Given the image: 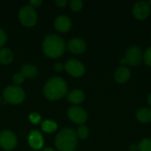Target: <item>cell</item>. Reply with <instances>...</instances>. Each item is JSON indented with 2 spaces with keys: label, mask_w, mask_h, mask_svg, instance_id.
<instances>
[{
  "label": "cell",
  "mask_w": 151,
  "mask_h": 151,
  "mask_svg": "<svg viewBox=\"0 0 151 151\" xmlns=\"http://www.w3.org/2000/svg\"><path fill=\"white\" fill-rule=\"evenodd\" d=\"M65 71L73 77L79 78L85 73L84 65L78 59H69L65 65Z\"/></svg>",
  "instance_id": "cell-8"
},
{
  "label": "cell",
  "mask_w": 151,
  "mask_h": 151,
  "mask_svg": "<svg viewBox=\"0 0 151 151\" xmlns=\"http://www.w3.org/2000/svg\"><path fill=\"white\" fill-rule=\"evenodd\" d=\"M148 3H149V4H150V7H151V0H150V1H149V2H148Z\"/></svg>",
  "instance_id": "cell-33"
},
{
  "label": "cell",
  "mask_w": 151,
  "mask_h": 151,
  "mask_svg": "<svg viewBox=\"0 0 151 151\" xmlns=\"http://www.w3.org/2000/svg\"><path fill=\"white\" fill-rule=\"evenodd\" d=\"M67 84L65 81L60 77H52L45 84L43 93L47 99L50 101L59 100L67 93Z\"/></svg>",
  "instance_id": "cell-1"
},
{
  "label": "cell",
  "mask_w": 151,
  "mask_h": 151,
  "mask_svg": "<svg viewBox=\"0 0 151 151\" xmlns=\"http://www.w3.org/2000/svg\"><path fill=\"white\" fill-rule=\"evenodd\" d=\"M57 128H58L57 123L52 120L46 119L42 123V129L45 133H53L54 131L57 130Z\"/></svg>",
  "instance_id": "cell-19"
},
{
  "label": "cell",
  "mask_w": 151,
  "mask_h": 151,
  "mask_svg": "<svg viewBox=\"0 0 151 151\" xmlns=\"http://www.w3.org/2000/svg\"><path fill=\"white\" fill-rule=\"evenodd\" d=\"M147 102H148V104L151 106V93L148 96V97H147Z\"/></svg>",
  "instance_id": "cell-31"
},
{
  "label": "cell",
  "mask_w": 151,
  "mask_h": 151,
  "mask_svg": "<svg viewBox=\"0 0 151 151\" xmlns=\"http://www.w3.org/2000/svg\"><path fill=\"white\" fill-rule=\"evenodd\" d=\"M42 151H54L52 149H50V148H45V149H43Z\"/></svg>",
  "instance_id": "cell-32"
},
{
  "label": "cell",
  "mask_w": 151,
  "mask_h": 151,
  "mask_svg": "<svg viewBox=\"0 0 151 151\" xmlns=\"http://www.w3.org/2000/svg\"><path fill=\"white\" fill-rule=\"evenodd\" d=\"M29 120L31 123L33 124H38L40 121H41V116L36 113V112H32L30 115H29Z\"/></svg>",
  "instance_id": "cell-25"
},
{
  "label": "cell",
  "mask_w": 151,
  "mask_h": 151,
  "mask_svg": "<svg viewBox=\"0 0 151 151\" xmlns=\"http://www.w3.org/2000/svg\"><path fill=\"white\" fill-rule=\"evenodd\" d=\"M55 4L60 7V8H63V7H65L66 4H67V1L66 0H56L55 1Z\"/></svg>",
  "instance_id": "cell-28"
},
{
  "label": "cell",
  "mask_w": 151,
  "mask_h": 151,
  "mask_svg": "<svg viewBox=\"0 0 151 151\" xmlns=\"http://www.w3.org/2000/svg\"><path fill=\"white\" fill-rule=\"evenodd\" d=\"M139 151H151V139L144 138L138 144Z\"/></svg>",
  "instance_id": "cell-21"
},
{
  "label": "cell",
  "mask_w": 151,
  "mask_h": 151,
  "mask_svg": "<svg viewBox=\"0 0 151 151\" xmlns=\"http://www.w3.org/2000/svg\"><path fill=\"white\" fill-rule=\"evenodd\" d=\"M4 99L11 104H19L25 100V92L23 88L18 86H9L3 92Z\"/></svg>",
  "instance_id": "cell-5"
},
{
  "label": "cell",
  "mask_w": 151,
  "mask_h": 151,
  "mask_svg": "<svg viewBox=\"0 0 151 151\" xmlns=\"http://www.w3.org/2000/svg\"><path fill=\"white\" fill-rule=\"evenodd\" d=\"M138 144L133 143L129 146V151H138Z\"/></svg>",
  "instance_id": "cell-30"
},
{
  "label": "cell",
  "mask_w": 151,
  "mask_h": 151,
  "mask_svg": "<svg viewBox=\"0 0 151 151\" xmlns=\"http://www.w3.org/2000/svg\"><path fill=\"white\" fill-rule=\"evenodd\" d=\"M68 102L73 104H80L85 100V94L81 89H73L67 96Z\"/></svg>",
  "instance_id": "cell-15"
},
{
  "label": "cell",
  "mask_w": 151,
  "mask_h": 151,
  "mask_svg": "<svg viewBox=\"0 0 151 151\" xmlns=\"http://www.w3.org/2000/svg\"><path fill=\"white\" fill-rule=\"evenodd\" d=\"M29 4H30V6L35 9V7L40 6L42 4V1H41V0H32V1H30Z\"/></svg>",
  "instance_id": "cell-27"
},
{
  "label": "cell",
  "mask_w": 151,
  "mask_h": 151,
  "mask_svg": "<svg viewBox=\"0 0 151 151\" xmlns=\"http://www.w3.org/2000/svg\"><path fill=\"white\" fill-rule=\"evenodd\" d=\"M150 39H151V35H150Z\"/></svg>",
  "instance_id": "cell-34"
},
{
  "label": "cell",
  "mask_w": 151,
  "mask_h": 151,
  "mask_svg": "<svg viewBox=\"0 0 151 151\" xmlns=\"http://www.w3.org/2000/svg\"><path fill=\"white\" fill-rule=\"evenodd\" d=\"M68 118L75 124L84 125V123L88 120V113L87 111L79 106H73L69 108L67 111Z\"/></svg>",
  "instance_id": "cell-9"
},
{
  "label": "cell",
  "mask_w": 151,
  "mask_h": 151,
  "mask_svg": "<svg viewBox=\"0 0 151 151\" xmlns=\"http://www.w3.org/2000/svg\"><path fill=\"white\" fill-rule=\"evenodd\" d=\"M77 137H79L80 139L81 140H86L88 136H89V130H88V127L85 125H81L79 127H78V130H77Z\"/></svg>",
  "instance_id": "cell-20"
},
{
  "label": "cell",
  "mask_w": 151,
  "mask_h": 151,
  "mask_svg": "<svg viewBox=\"0 0 151 151\" xmlns=\"http://www.w3.org/2000/svg\"><path fill=\"white\" fill-rule=\"evenodd\" d=\"M54 27L58 31L61 33L67 32L72 27V20L66 16H58L54 21Z\"/></svg>",
  "instance_id": "cell-14"
},
{
  "label": "cell",
  "mask_w": 151,
  "mask_h": 151,
  "mask_svg": "<svg viewBox=\"0 0 151 151\" xmlns=\"http://www.w3.org/2000/svg\"><path fill=\"white\" fill-rule=\"evenodd\" d=\"M70 8L73 12H79L83 8V2L81 0H73L70 3Z\"/></svg>",
  "instance_id": "cell-22"
},
{
  "label": "cell",
  "mask_w": 151,
  "mask_h": 151,
  "mask_svg": "<svg viewBox=\"0 0 151 151\" xmlns=\"http://www.w3.org/2000/svg\"><path fill=\"white\" fill-rule=\"evenodd\" d=\"M17 145V137L12 131L5 130L0 134V147L4 150H12Z\"/></svg>",
  "instance_id": "cell-7"
},
{
  "label": "cell",
  "mask_w": 151,
  "mask_h": 151,
  "mask_svg": "<svg viewBox=\"0 0 151 151\" xmlns=\"http://www.w3.org/2000/svg\"><path fill=\"white\" fill-rule=\"evenodd\" d=\"M151 7L146 1H138L133 6V14L135 19L143 20L150 14Z\"/></svg>",
  "instance_id": "cell-10"
},
{
  "label": "cell",
  "mask_w": 151,
  "mask_h": 151,
  "mask_svg": "<svg viewBox=\"0 0 151 151\" xmlns=\"http://www.w3.org/2000/svg\"><path fill=\"white\" fill-rule=\"evenodd\" d=\"M21 73H22V74L24 75L25 78L33 79V78H35L37 75L38 71H37V68L34 65L26 64V65H23Z\"/></svg>",
  "instance_id": "cell-18"
},
{
  "label": "cell",
  "mask_w": 151,
  "mask_h": 151,
  "mask_svg": "<svg viewBox=\"0 0 151 151\" xmlns=\"http://www.w3.org/2000/svg\"><path fill=\"white\" fill-rule=\"evenodd\" d=\"M65 41L57 35H49L42 42V50L44 54L51 58H57L65 52Z\"/></svg>",
  "instance_id": "cell-2"
},
{
  "label": "cell",
  "mask_w": 151,
  "mask_h": 151,
  "mask_svg": "<svg viewBox=\"0 0 151 151\" xmlns=\"http://www.w3.org/2000/svg\"><path fill=\"white\" fill-rule=\"evenodd\" d=\"M64 67H65V66H64L61 63H57V64H55V65H54V69H55L57 72H61V71H63Z\"/></svg>",
  "instance_id": "cell-29"
},
{
  "label": "cell",
  "mask_w": 151,
  "mask_h": 151,
  "mask_svg": "<svg viewBox=\"0 0 151 151\" xmlns=\"http://www.w3.org/2000/svg\"><path fill=\"white\" fill-rule=\"evenodd\" d=\"M44 139L42 134L38 131H32L28 136V144L34 150H41L43 146Z\"/></svg>",
  "instance_id": "cell-13"
},
{
  "label": "cell",
  "mask_w": 151,
  "mask_h": 151,
  "mask_svg": "<svg viewBox=\"0 0 151 151\" xmlns=\"http://www.w3.org/2000/svg\"><path fill=\"white\" fill-rule=\"evenodd\" d=\"M143 61L149 66H151V46H150L143 54Z\"/></svg>",
  "instance_id": "cell-23"
},
{
  "label": "cell",
  "mask_w": 151,
  "mask_h": 151,
  "mask_svg": "<svg viewBox=\"0 0 151 151\" xmlns=\"http://www.w3.org/2000/svg\"><path fill=\"white\" fill-rule=\"evenodd\" d=\"M136 119L142 123L148 124L151 122V108H141L136 111Z\"/></svg>",
  "instance_id": "cell-16"
},
{
  "label": "cell",
  "mask_w": 151,
  "mask_h": 151,
  "mask_svg": "<svg viewBox=\"0 0 151 151\" xmlns=\"http://www.w3.org/2000/svg\"><path fill=\"white\" fill-rule=\"evenodd\" d=\"M131 77V71L129 67L127 65H121L120 67L117 68L114 72V80L116 82L123 84L129 81Z\"/></svg>",
  "instance_id": "cell-12"
},
{
  "label": "cell",
  "mask_w": 151,
  "mask_h": 151,
  "mask_svg": "<svg viewBox=\"0 0 151 151\" xmlns=\"http://www.w3.org/2000/svg\"><path fill=\"white\" fill-rule=\"evenodd\" d=\"M19 19L26 27H33L37 21V14L35 10L30 5L23 6L19 12Z\"/></svg>",
  "instance_id": "cell-6"
},
{
  "label": "cell",
  "mask_w": 151,
  "mask_h": 151,
  "mask_svg": "<svg viewBox=\"0 0 151 151\" xmlns=\"http://www.w3.org/2000/svg\"><path fill=\"white\" fill-rule=\"evenodd\" d=\"M6 40H7V36L5 32L2 28H0V47H2L5 43Z\"/></svg>",
  "instance_id": "cell-26"
},
{
  "label": "cell",
  "mask_w": 151,
  "mask_h": 151,
  "mask_svg": "<svg viewBox=\"0 0 151 151\" xmlns=\"http://www.w3.org/2000/svg\"><path fill=\"white\" fill-rule=\"evenodd\" d=\"M68 50L73 54H82L87 48V44L84 40L81 38H73L68 42Z\"/></svg>",
  "instance_id": "cell-11"
},
{
  "label": "cell",
  "mask_w": 151,
  "mask_h": 151,
  "mask_svg": "<svg viewBox=\"0 0 151 151\" xmlns=\"http://www.w3.org/2000/svg\"><path fill=\"white\" fill-rule=\"evenodd\" d=\"M77 143V134L72 128H64L55 138V145L59 151H73Z\"/></svg>",
  "instance_id": "cell-3"
},
{
  "label": "cell",
  "mask_w": 151,
  "mask_h": 151,
  "mask_svg": "<svg viewBox=\"0 0 151 151\" xmlns=\"http://www.w3.org/2000/svg\"><path fill=\"white\" fill-rule=\"evenodd\" d=\"M13 60V53L8 48H3L0 50V64L9 65Z\"/></svg>",
  "instance_id": "cell-17"
},
{
  "label": "cell",
  "mask_w": 151,
  "mask_h": 151,
  "mask_svg": "<svg viewBox=\"0 0 151 151\" xmlns=\"http://www.w3.org/2000/svg\"><path fill=\"white\" fill-rule=\"evenodd\" d=\"M25 79H26V78L24 77V75H23L22 73L20 72V73H17L16 74L13 75V77H12V81H13L16 85H19V84H21V83L24 81Z\"/></svg>",
  "instance_id": "cell-24"
},
{
  "label": "cell",
  "mask_w": 151,
  "mask_h": 151,
  "mask_svg": "<svg viewBox=\"0 0 151 151\" xmlns=\"http://www.w3.org/2000/svg\"><path fill=\"white\" fill-rule=\"evenodd\" d=\"M142 60L143 53L142 49L136 45H133L127 49L125 58L120 60V64L122 65H128L131 66H136L140 65Z\"/></svg>",
  "instance_id": "cell-4"
}]
</instances>
